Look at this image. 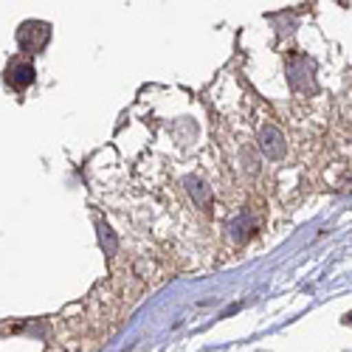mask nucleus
I'll return each instance as SVG.
<instances>
[{"label":"nucleus","mask_w":352,"mask_h":352,"mask_svg":"<svg viewBox=\"0 0 352 352\" xmlns=\"http://www.w3.org/2000/svg\"><path fill=\"white\" fill-rule=\"evenodd\" d=\"M259 146H262V153H265L268 158H274V161L285 158V135L271 124L259 130Z\"/></svg>","instance_id":"obj_4"},{"label":"nucleus","mask_w":352,"mask_h":352,"mask_svg":"<svg viewBox=\"0 0 352 352\" xmlns=\"http://www.w3.org/2000/svg\"><path fill=\"white\" fill-rule=\"evenodd\" d=\"M6 82L14 87V91H25V87L34 82V65L28 63V60H14V63H9V68H6Z\"/></svg>","instance_id":"obj_3"},{"label":"nucleus","mask_w":352,"mask_h":352,"mask_svg":"<svg viewBox=\"0 0 352 352\" xmlns=\"http://www.w3.org/2000/svg\"><path fill=\"white\" fill-rule=\"evenodd\" d=\"M287 82L293 91H316V65L305 54H290L287 56Z\"/></svg>","instance_id":"obj_1"},{"label":"nucleus","mask_w":352,"mask_h":352,"mask_svg":"<svg viewBox=\"0 0 352 352\" xmlns=\"http://www.w3.org/2000/svg\"><path fill=\"white\" fill-rule=\"evenodd\" d=\"M184 184H186V189H189V195L195 197L197 206H203V209H209V206H212V192H209V186L203 184L200 178H186Z\"/></svg>","instance_id":"obj_5"},{"label":"nucleus","mask_w":352,"mask_h":352,"mask_svg":"<svg viewBox=\"0 0 352 352\" xmlns=\"http://www.w3.org/2000/svg\"><path fill=\"white\" fill-rule=\"evenodd\" d=\"M346 321H349V324H352V313H349V316H346Z\"/></svg>","instance_id":"obj_6"},{"label":"nucleus","mask_w":352,"mask_h":352,"mask_svg":"<svg viewBox=\"0 0 352 352\" xmlns=\"http://www.w3.org/2000/svg\"><path fill=\"white\" fill-rule=\"evenodd\" d=\"M51 40V28L48 23H37V20H28L17 28V45L25 51V54H37L48 45Z\"/></svg>","instance_id":"obj_2"}]
</instances>
